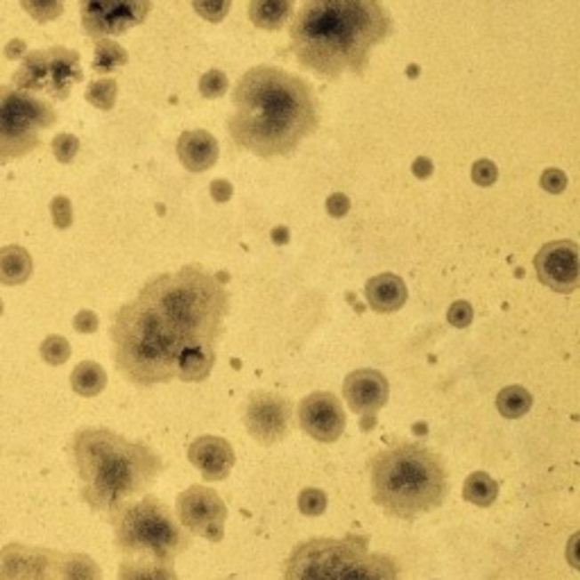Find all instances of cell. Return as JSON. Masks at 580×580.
<instances>
[{"mask_svg":"<svg viewBox=\"0 0 580 580\" xmlns=\"http://www.w3.org/2000/svg\"><path fill=\"white\" fill-rule=\"evenodd\" d=\"M227 132L238 150L263 159L288 157L320 125V105L302 77L261 64L240 77L231 93Z\"/></svg>","mask_w":580,"mask_h":580,"instance_id":"6da1fadb","label":"cell"},{"mask_svg":"<svg viewBox=\"0 0 580 580\" xmlns=\"http://www.w3.org/2000/svg\"><path fill=\"white\" fill-rule=\"evenodd\" d=\"M51 215H52V225L57 230H68L73 225V205L66 196L52 197L51 202Z\"/></svg>","mask_w":580,"mask_h":580,"instance_id":"8d00e7d4","label":"cell"},{"mask_svg":"<svg viewBox=\"0 0 580 580\" xmlns=\"http://www.w3.org/2000/svg\"><path fill=\"white\" fill-rule=\"evenodd\" d=\"M392 32V19L379 0H304L290 23V48L302 68L322 80L351 70L366 73L370 55Z\"/></svg>","mask_w":580,"mask_h":580,"instance_id":"7a4b0ae2","label":"cell"},{"mask_svg":"<svg viewBox=\"0 0 580 580\" xmlns=\"http://www.w3.org/2000/svg\"><path fill=\"white\" fill-rule=\"evenodd\" d=\"M116 549L125 555H152L159 562H173L190 546V536L177 524L171 508L161 499L145 495L127 501L109 512Z\"/></svg>","mask_w":580,"mask_h":580,"instance_id":"ba28073f","label":"cell"},{"mask_svg":"<svg viewBox=\"0 0 580 580\" xmlns=\"http://www.w3.org/2000/svg\"><path fill=\"white\" fill-rule=\"evenodd\" d=\"M530 406H533V395L521 385H508L496 397V408L508 420H517V417L526 415Z\"/></svg>","mask_w":580,"mask_h":580,"instance_id":"f1b7e54d","label":"cell"},{"mask_svg":"<svg viewBox=\"0 0 580 580\" xmlns=\"http://www.w3.org/2000/svg\"><path fill=\"white\" fill-rule=\"evenodd\" d=\"M247 433L261 445H277L293 429V406L286 397L259 391L250 397L246 408Z\"/></svg>","mask_w":580,"mask_h":580,"instance_id":"4fadbf2b","label":"cell"},{"mask_svg":"<svg viewBox=\"0 0 580 580\" xmlns=\"http://www.w3.org/2000/svg\"><path fill=\"white\" fill-rule=\"evenodd\" d=\"M227 89H230V80L221 68L206 70L205 76L200 77V95L206 101H218L227 93Z\"/></svg>","mask_w":580,"mask_h":580,"instance_id":"d6a6232c","label":"cell"},{"mask_svg":"<svg viewBox=\"0 0 580 580\" xmlns=\"http://www.w3.org/2000/svg\"><path fill=\"white\" fill-rule=\"evenodd\" d=\"M189 461L190 465L200 470L202 479L215 483V480H225L230 471L234 470L236 454L225 438L202 435V438L190 442Z\"/></svg>","mask_w":580,"mask_h":580,"instance_id":"e0dca14e","label":"cell"},{"mask_svg":"<svg viewBox=\"0 0 580 580\" xmlns=\"http://www.w3.org/2000/svg\"><path fill=\"white\" fill-rule=\"evenodd\" d=\"M342 395L347 406L360 415V424L366 420L367 426H375V417L391 397V383L379 370H356L342 383Z\"/></svg>","mask_w":580,"mask_h":580,"instance_id":"2e32d148","label":"cell"},{"mask_svg":"<svg viewBox=\"0 0 580 580\" xmlns=\"http://www.w3.org/2000/svg\"><path fill=\"white\" fill-rule=\"evenodd\" d=\"M372 499L385 515L417 520L445 503L449 492L440 455L417 442H399L370 463Z\"/></svg>","mask_w":580,"mask_h":580,"instance_id":"5b68a950","label":"cell"},{"mask_svg":"<svg viewBox=\"0 0 580 580\" xmlns=\"http://www.w3.org/2000/svg\"><path fill=\"white\" fill-rule=\"evenodd\" d=\"M413 175H415L417 180H429V177L433 175V161H431L429 157H417V159L413 161Z\"/></svg>","mask_w":580,"mask_h":580,"instance_id":"ee69618b","label":"cell"},{"mask_svg":"<svg viewBox=\"0 0 580 580\" xmlns=\"http://www.w3.org/2000/svg\"><path fill=\"white\" fill-rule=\"evenodd\" d=\"M32 256L26 247L5 246L0 247V284L20 286L32 277Z\"/></svg>","mask_w":580,"mask_h":580,"instance_id":"d4e9b609","label":"cell"},{"mask_svg":"<svg viewBox=\"0 0 580 580\" xmlns=\"http://www.w3.org/2000/svg\"><path fill=\"white\" fill-rule=\"evenodd\" d=\"M152 10V0H80L82 28L91 39L123 35L141 26Z\"/></svg>","mask_w":580,"mask_h":580,"instance_id":"8fae6325","label":"cell"},{"mask_svg":"<svg viewBox=\"0 0 580 580\" xmlns=\"http://www.w3.org/2000/svg\"><path fill=\"white\" fill-rule=\"evenodd\" d=\"M215 363V345H189L181 350L180 358H177V376L186 383H197L205 381L211 375Z\"/></svg>","mask_w":580,"mask_h":580,"instance_id":"7402d4cb","label":"cell"},{"mask_svg":"<svg viewBox=\"0 0 580 580\" xmlns=\"http://www.w3.org/2000/svg\"><path fill=\"white\" fill-rule=\"evenodd\" d=\"M295 0H250V20L256 28L277 32L293 19Z\"/></svg>","mask_w":580,"mask_h":580,"instance_id":"cb8c5ba5","label":"cell"},{"mask_svg":"<svg viewBox=\"0 0 580 580\" xmlns=\"http://www.w3.org/2000/svg\"><path fill=\"white\" fill-rule=\"evenodd\" d=\"M86 102L101 111L114 109L116 98H118V82L114 77H101V80H93L89 86H86L85 93Z\"/></svg>","mask_w":580,"mask_h":580,"instance_id":"f546056e","label":"cell"},{"mask_svg":"<svg viewBox=\"0 0 580 580\" xmlns=\"http://www.w3.org/2000/svg\"><path fill=\"white\" fill-rule=\"evenodd\" d=\"M139 300L150 304L186 347L215 345L230 310L225 284L200 265L155 277L139 290Z\"/></svg>","mask_w":580,"mask_h":580,"instance_id":"277c9868","label":"cell"},{"mask_svg":"<svg viewBox=\"0 0 580 580\" xmlns=\"http://www.w3.org/2000/svg\"><path fill=\"white\" fill-rule=\"evenodd\" d=\"M496 177H499V168H496L495 161L479 159L474 165H471V181H474L476 186H483V189L495 186Z\"/></svg>","mask_w":580,"mask_h":580,"instance_id":"74e56055","label":"cell"},{"mask_svg":"<svg viewBox=\"0 0 580 580\" xmlns=\"http://www.w3.org/2000/svg\"><path fill=\"white\" fill-rule=\"evenodd\" d=\"M20 7L36 23H51L64 14V0H20Z\"/></svg>","mask_w":580,"mask_h":580,"instance_id":"4dcf8cb0","label":"cell"},{"mask_svg":"<svg viewBox=\"0 0 580 580\" xmlns=\"http://www.w3.org/2000/svg\"><path fill=\"white\" fill-rule=\"evenodd\" d=\"M463 496L467 503L490 508L499 496V483L487 471H474L471 476H467L465 486H463Z\"/></svg>","mask_w":580,"mask_h":580,"instance_id":"4316f807","label":"cell"},{"mask_svg":"<svg viewBox=\"0 0 580 580\" xmlns=\"http://www.w3.org/2000/svg\"><path fill=\"white\" fill-rule=\"evenodd\" d=\"M39 354L48 366H64L66 360L70 358V342L66 341L64 335L52 334L41 342Z\"/></svg>","mask_w":580,"mask_h":580,"instance_id":"1f68e13d","label":"cell"},{"mask_svg":"<svg viewBox=\"0 0 580 580\" xmlns=\"http://www.w3.org/2000/svg\"><path fill=\"white\" fill-rule=\"evenodd\" d=\"M48 82V55L45 51L26 52L20 66L12 77V86L28 93H44Z\"/></svg>","mask_w":580,"mask_h":580,"instance_id":"603a6c76","label":"cell"},{"mask_svg":"<svg viewBox=\"0 0 580 580\" xmlns=\"http://www.w3.org/2000/svg\"><path fill=\"white\" fill-rule=\"evenodd\" d=\"M118 580H180L173 562H159L152 555H125L118 567Z\"/></svg>","mask_w":580,"mask_h":580,"instance_id":"44dd1931","label":"cell"},{"mask_svg":"<svg viewBox=\"0 0 580 580\" xmlns=\"http://www.w3.org/2000/svg\"><path fill=\"white\" fill-rule=\"evenodd\" d=\"M127 51L118 41L114 39H95V52H93V70L101 73V76H107V73H114L116 68L127 64Z\"/></svg>","mask_w":580,"mask_h":580,"instance_id":"83f0119b","label":"cell"},{"mask_svg":"<svg viewBox=\"0 0 580 580\" xmlns=\"http://www.w3.org/2000/svg\"><path fill=\"white\" fill-rule=\"evenodd\" d=\"M28 52V44L23 39H12L5 45V57L7 60H23Z\"/></svg>","mask_w":580,"mask_h":580,"instance_id":"f6af8a7d","label":"cell"},{"mask_svg":"<svg viewBox=\"0 0 580 580\" xmlns=\"http://www.w3.org/2000/svg\"><path fill=\"white\" fill-rule=\"evenodd\" d=\"M297 505H300L302 515L318 517L326 511V495L318 487H306V490L300 492Z\"/></svg>","mask_w":580,"mask_h":580,"instance_id":"d590c367","label":"cell"},{"mask_svg":"<svg viewBox=\"0 0 580 580\" xmlns=\"http://www.w3.org/2000/svg\"><path fill=\"white\" fill-rule=\"evenodd\" d=\"M366 300L376 313H395L408 300V288H406L401 277L383 272V275H376L367 281Z\"/></svg>","mask_w":580,"mask_h":580,"instance_id":"ffe728a7","label":"cell"},{"mask_svg":"<svg viewBox=\"0 0 580 580\" xmlns=\"http://www.w3.org/2000/svg\"><path fill=\"white\" fill-rule=\"evenodd\" d=\"M57 123V111L36 93L0 86V165L30 155L41 145V132Z\"/></svg>","mask_w":580,"mask_h":580,"instance_id":"9c48e42d","label":"cell"},{"mask_svg":"<svg viewBox=\"0 0 580 580\" xmlns=\"http://www.w3.org/2000/svg\"><path fill=\"white\" fill-rule=\"evenodd\" d=\"M569 180H567L565 173L560 168H546L540 177V186L546 190V193H553V196H560L562 190L567 189Z\"/></svg>","mask_w":580,"mask_h":580,"instance_id":"ab89813d","label":"cell"},{"mask_svg":"<svg viewBox=\"0 0 580 580\" xmlns=\"http://www.w3.org/2000/svg\"><path fill=\"white\" fill-rule=\"evenodd\" d=\"M177 520L186 533L200 536L209 542L225 537L227 505L222 496L206 486H190L177 496Z\"/></svg>","mask_w":580,"mask_h":580,"instance_id":"7c38bea8","label":"cell"},{"mask_svg":"<svg viewBox=\"0 0 580 580\" xmlns=\"http://www.w3.org/2000/svg\"><path fill=\"white\" fill-rule=\"evenodd\" d=\"M350 206L351 200L345 193H331V196L326 197V213H329L331 218H342V215L350 211Z\"/></svg>","mask_w":580,"mask_h":580,"instance_id":"60d3db41","label":"cell"},{"mask_svg":"<svg viewBox=\"0 0 580 580\" xmlns=\"http://www.w3.org/2000/svg\"><path fill=\"white\" fill-rule=\"evenodd\" d=\"M288 227H275L272 230V240H275L277 246H284V243H288Z\"/></svg>","mask_w":580,"mask_h":580,"instance_id":"bcb514c9","label":"cell"},{"mask_svg":"<svg viewBox=\"0 0 580 580\" xmlns=\"http://www.w3.org/2000/svg\"><path fill=\"white\" fill-rule=\"evenodd\" d=\"M177 157L186 171L205 173L213 168V164L221 157V148H218L213 134H209L206 130L181 132V136L177 139Z\"/></svg>","mask_w":580,"mask_h":580,"instance_id":"d6986e66","label":"cell"},{"mask_svg":"<svg viewBox=\"0 0 580 580\" xmlns=\"http://www.w3.org/2000/svg\"><path fill=\"white\" fill-rule=\"evenodd\" d=\"M70 388L80 397H98L107 388V372L95 360H85L70 375Z\"/></svg>","mask_w":580,"mask_h":580,"instance_id":"484cf974","label":"cell"},{"mask_svg":"<svg viewBox=\"0 0 580 580\" xmlns=\"http://www.w3.org/2000/svg\"><path fill=\"white\" fill-rule=\"evenodd\" d=\"M193 10L209 23H222L231 10V0H193Z\"/></svg>","mask_w":580,"mask_h":580,"instance_id":"836d02e7","label":"cell"},{"mask_svg":"<svg viewBox=\"0 0 580 580\" xmlns=\"http://www.w3.org/2000/svg\"><path fill=\"white\" fill-rule=\"evenodd\" d=\"M471 318H474V310H471L470 302L465 300L454 302V304L449 306V310H447V320H449V325L455 326V329H465V326H470Z\"/></svg>","mask_w":580,"mask_h":580,"instance_id":"f35d334b","label":"cell"},{"mask_svg":"<svg viewBox=\"0 0 580 580\" xmlns=\"http://www.w3.org/2000/svg\"><path fill=\"white\" fill-rule=\"evenodd\" d=\"M52 155L60 164H70V161L76 159L77 152H80V139L76 134H68V132H61L52 139L51 143Z\"/></svg>","mask_w":580,"mask_h":580,"instance_id":"e575fe53","label":"cell"},{"mask_svg":"<svg viewBox=\"0 0 580 580\" xmlns=\"http://www.w3.org/2000/svg\"><path fill=\"white\" fill-rule=\"evenodd\" d=\"M116 367L134 385L168 383L177 376L184 342L164 318L136 297L118 309L111 326Z\"/></svg>","mask_w":580,"mask_h":580,"instance_id":"8992f818","label":"cell"},{"mask_svg":"<svg viewBox=\"0 0 580 580\" xmlns=\"http://www.w3.org/2000/svg\"><path fill=\"white\" fill-rule=\"evenodd\" d=\"M537 279L555 293H574L580 284L578 246L574 240H553L536 254Z\"/></svg>","mask_w":580,"mask_h":580,"instance_id":"9a60e30c","label":"cell"},{"mask_svg":"<svg viewBox=\"0 0 580 580\" xmlns=\"http://www.w3.org/2000/svg\"><path fill=\"white\" fill-rule=\"evenodd\" d=\"M73 326H76L77 334H93V331H98V316L93 310H80L76 320H73Z\"/></svg>","mask_w":580,"mask_h":580,"instance_id":"b9f144b4","label":"cell"},{"mask_svg":"<svg viewBox=\"0 0 580 580\" xmlns=\"http://www.w3.org/2000/svg\"><path fill=\"white\" fill-rule=\"evenodd\" d=\"M0 580H102V571L86 553L10 542L0 549Z\"/></svg>","mask_w":580,"mask_h":580,"instance_id":"30bf717a","label":"cell"},{"mask_svg":"<svg viewBox=\"0 0 580 580\" xmlns=\"http://www.w3.org/2000/svg\"><path fill=\"white\" fill-rule=\"evenodd\" d=\"M297 420L302 431L318 442H335L345 433L347 417L334 392H310L300 401Z\"/></svg>","mask_w":580,"mask_h":580,"instance_id":"5bb4252c","label":"cell"},{"mask_svg":"<svg viewBox=\"0 0 580 580\" xmlns=\"http://www.w3.org/2000/svg\"><path fill=\"white\" fill-rule=\"evenodd\" d=\"M209 190H211V197H213L215 202H221V205L230 202L231 196H234V186H231L227 180H213L211 181Z\"/></svg>","mask_w":580,"mask_h":580,"instance_id":"7bdbcfd3","label":"cell"},{"mask_svg":"<svg viewBox=\"0 0 580 580\" xmlns=\"http://www.w3.org/2000/svg\"><path fill=\"white\" fill-rule=\"evenodd\" d=\"M80 476V496L98 512H114L145 495L164 470V461L145 442H132L105 426H86L70 440Z\"/></svg>","mask_w":580,"mask_h":580,"instance_id":"3957f363","label":"cell"},{"mask_svg":"<svg viewBox=\"0 0 580 580\" xmlns=\"http://www.w3.org/2000/svg\"><path fill=\"white\" fill-rule=\"evenodd\" d=\"M370 537H313L295 546L284 567V580H401L392 555L375 553Z\"/></svg>","mask_w":580,"mask_h":580,"instance_id":"52a82bcc","label":"cell"},{"mask_svg":"<svg viewBox=\"0 0 580 580\" xmlns=\"http://www.w3.org/2000/svg\"><path fill=\"white\" fill-rule=\"evenodd\" d=\"M45 55H48V82L44 93L51 101H66L70 89L85 77L80 55L64 45H52L45 51Z\"/></svg>","mask_w":580,"mask_h":580,"instance_id":"ac0fdd59","label":"cell"}]
</instances>
